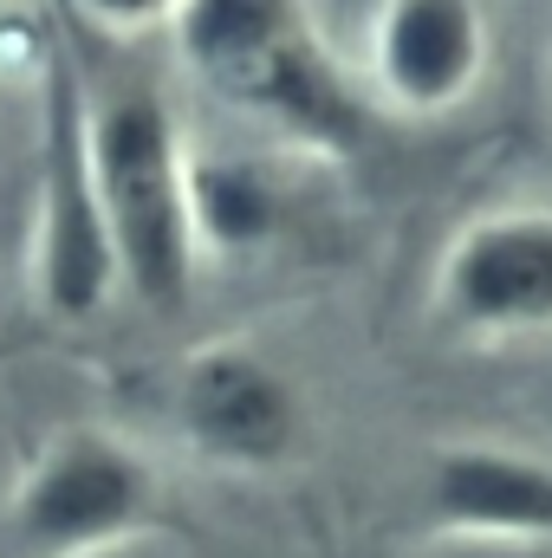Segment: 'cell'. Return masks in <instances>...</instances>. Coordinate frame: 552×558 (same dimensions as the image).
Returning <instances> with one entry per match:
<instances>
[{"label":"cell","mask_w":552,"mask_h":558,"mask_svg":"<svg viewBox=\"0 0 552 558\" xmlns=\"http://www.w3.org/2000/svg\"><path fill=\"white\" fill-rule=\"evenodd\" d=\"M163 526V474L105 422L52 428L7 494V533L26 558H105Z\"/></svg>","instance_id":"cell-3"},{"label":"cell","mask_w":552,"mask_h":558,"mask_svg":"<svg viewBox=\"0 0 552 558\" xmlns=\"http://www.w3.org/2000/svg\"><path fill=\"white\" fill-rule=\"evenodd\" d=\"M429 305L468 344L552 338V208L507 202L468 215L435 254Z\"/></svg>","instance_id":"cell-6"},{"label":"cell","mask_w":552,"mask_h":558,"mask_svg":"<svg viewBox=\"0 0 552 558\" xmlns=\"http://www.w3.org/2000/svg\"><path fill=\"white\" fill-rule=\"evenodd\" d=\"M169 422L182 448L221 474H279L305 454V384L261 344H202L176 364Z\"/></svg>","instance_id":"cell-5"},{"label":"cell","mask_w":552,"mask_h":558,"mask_svg":"<svg viewBox=\"0 0 552 558\" xmlns=\"http://www.w3.org/2000/svg\"><path fill=\"white\" fill-rule=\"evenodd\" d=\"M422 520L442 539L552 546V454L520 441H448L422 468Z\"/></svg>","instance_id":"cell-8"},{"label":"cell","mask_w":552,"mask_h":558,"mask_svg":"<svg viewBox=\"0 0 552 558\" xmlns=\"http://www.w3.org/2000/svg\"><path fill=\"white\" fill-rule=\"evenodd\" d=\"M176 46L202 92L286 143L351 156L371 131L364 85L332 65L299 0H182Z\"/></svg>","instance_id":"cell-2"},{"label":"cell","mask_w":552,"mask_h":558,"mask_svg":"<svg viewBox=\"0 0 552 558\" xmlns=\"http://www.w3.org/2000/svg\"><path fill=\"white\" fill-rule=\"evenodd\" d=\"M26 274L33 299L85 325L98 318L124 279H118V247L105 228L98 175H92V143H85V72L72 46H52L46 59V98H39V175H33V234H26Z\"/></svg>","instance_id":"cell-4"},{"label":"cell","mask_w":552,"mask_h":558,"mask_svg":"<svg viewBox=\"0 0 552 558\" xmlns=\"http://www.w3.org/2000/svg\"><path fill=\"white\" fill-rule=\"evenodd\" d=\"M494 72L488 0H377L364 26V98L391 118L435 124Z\"/></svg>","instance_id":"cell-7"},{"label":"cell","mask_w":552,"mask_h":558,"mask_svg":"<svg viewBox=\"0 0 552 558\" xmlns=\"http://www.w3.org/2000/svg\"><path fill=\"white\" fill-rule=\"evenodd\" d=\"M85 143H92V175H98L124 292L156 318L182 312L202 247H195V208H189L195 143L182 137L169 92L137 72L98 92L85 85Z\"/></svg>","instance_id":"cell-1"},{"label":"cell","mask_w":552,"mask_h":558,"mask_svg":"<svg viewBox=\"0 0 552 558\" xmlns=\"http://www.w3.org/2000/svg\"><path fill=\"white\" fill-rule=\"evenodd\" d=\"M79 26L105 33V39H143V33H163L176 26L182 0H65Z\"/></svg>","instance_id":"cell-10"},{"label":"cell","mask_w":552,"mask_h":558,"mask_svg":"<svg viewBox=\"0 0 552 558\" xmlns=\"http://www.w3.org/2000/svg\"><path fill=\"white\" fill-rule=\"evenodd\" d=\"M189 208H195V247L202 260H248L267 254L286 228V189L254 156H215L195 149L189 169Z\"/></svg>","instance_id":"cell-9"}]
</instances>
